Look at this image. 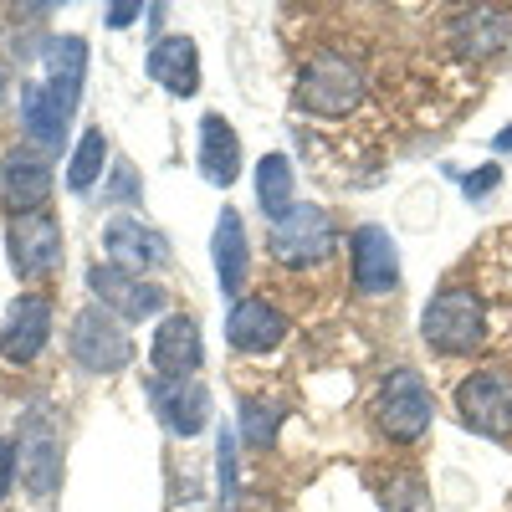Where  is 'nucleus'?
<instances>
[{
  "instance_id": "30",
  "label": "nucleus",
  "mask_w": 512,
  "mask_h": 512,
  "mask_svg": "<svg viewBox=\"0 0 512 512\" xmlns=\"http://www.w3.org/2000/svg\"><path fill=\"white\" fill-rule=\"evenodd\" d=\"M11 487H16V441L0 436V502L11 497Z\"/></svg>"
},
{
  "instance_id": "31",
  "label": "nucleus",
  "mask_w": 512,
  "mask_h": 512,
  "mask_svg": "<svg viewBox=\"0 0 512 512\" xmlns=\"http://www.w3.org/2000/svg\"><path fill=\"white\" fill-rule=\"evenodd\" d=\"M139 16H144V6H108V11H103V21H108L113 31H123V26H134Z\"/></svg>"
},
{
  "instance_id": "26",
  "label": "nucleus",
  "mask_w": 512,
  "mask_h": 512,
  "mask_svg": "<svg viewBox=\"0 0 512 512\" xmlns=\"http://www.w3.org/2000/svg\"><path fill=\"white\" fill-rule=\"evenodd\" d=\"M384 512H431V487L415 466H395L384 482Z\"/></svg>"
},
{
  "instance_id": "32",
  "label": "nucleus",
  "mask_w": 512,
  "mask_h": 512,
  "mask_svg": "<svg viewBox=\"0 0 512 512\" xmlns=\"http://www.w3.org/2000/svg\"><path fill=\"white\" fill-rule=\"evenodd\" d=\"M492 149H497V154H512V128H502V134L492 139Z\"/></svg>"
},
{
  "instance_id": "10",
  "label": "nucleus",
  "mask_w": 512,
  "mask_h": 512,
  "mask_svg": "<svg viewBox=\"0 0 512 512\" xmlns=\"http://www.w3.org/2000/svg\"><path fill=\"white\" fill-rule=\"evenodd\" d=\"M149 364H154V379H169V384H185L200 374L205 364V349H200V323L190 313H164L154 338H149Z\"/></svg>"
},
{
  "instance_id": "17",
  "label": "nucleus",
  "mask_w": 512,
  "mask_h": 512,
  "mask_svg": "<svg viewBox=\"0 0 512 512\" xmlns=\"http://www.w3.org/2000/svg\"><path fill=\"white\" fill-rule=\"evenodd\" d=\"M144 72L149 82H159L164 93H175V98H195L200 93V47L180 31V36H159L149 57H144Z\"/></svg>"
},
{
  "instance_id": "20",
  "label": "nucleus",
  "mask_w": 512,
  "mask_h": 512,
  "mask_svg": "<svg viewBox=\"0 0 512 512\" xmlns=\"http://www.w3.org/2000/svg\"><path fill=\"white\" fill-rule=\"evenodd\" d=\"M451 36H456V52L461 57H472V62L497 57L507 47V36H512V11H502V6H472V11H461L451 21Z\"/></svg>"
},
{
  "instance_id": "5",
  "label": "nucleus",
  "mask_w": 512,
  "mask_h": 512,
  "mask_svg": "<svg viewBox=\"0 0 512 512\" xmlns=\"http://www.w3.org/2000/svg\"><path fill=\"white\" fill-rule=\"evenodd\" d=\"M456 420L487 441H507L512 436V374L472 369L466 379H456Z\"/></svg>"
},
{
  "instance_id": "14",
  "label": "nucleus",
  "mask_w": 512,
  "mask_h": 512,
  "mask_svg": "<svg viewBox=\"0 0 512 512\" xmlns=\"http://www.w3.org/2000/svg\"><path fill=\"white\" fill-rule=\"evenodd\" d=\"M287 328L292 323L277 303H267V297H241V303H231V313H226V344L236 354H267L287 338Z\"/></svg>"
},
{
  "instance_id": "12",
  "label": "nucleus",
  "mask_w": 512,
  "mask_h": 512,
  "mask_svg": "<svg viewBox=\"0 0 512 512\" xmlns=\"http://www.w3.org/2000/svg\"><path fill=\"white\" fill-rule=\"evenodd\" d=\"M349 277L364 297H384L400 287V246L384 226H359L349 236Z\"/></svg>"
},
{
  "instance_id": "4",
  "label": "nucleus",
  "mask_w": 512,
  "mask_h": 512,
  "mask_svg": "<svg viewBox=\"0 0 512 512\" xmlns=\"http://www.w3.org/2000/svg\"><path fill=\"white\" fill-rule=\"evenodd\" d=\"M267 226H272V231H267V251L277 256L282 267H292V272L328 262L333 246H338L333 216H328L323 205H308V200H297L287 216H277V221H267Z\"/></svg>"
},
{
  "instance_id": "2",
  "label": "nucleus",
  "mask_w": 512,
  "mask_h": 512,
  "mask_svg": "<svg viewBox=\"0 0 512 512\" xmlns=\"http://www.w3.org/2000/svg\"><path fill=\"white\" fill-rule=\"evenodd\" d=\"M431 420H436V400H431V390H425L420 369L400 364V369H390V374L379 379L374 425H379V436H384V441L415 446L425 431H431Z\"/></svg>"
},
{
  "instance_id": "18",
  "label": "nucleus",
  "mask_w": 512,
  "mask_h": 512,
  "mask_svg": "<svg viewBox=\"0 0 512 512\" xmlns=\"http://www.w3.org/2000/svg\"><path fill=\"white\" fill-rule=\"evenodd\" d=\"M210 262H216V282L231 303H241V287L251 272V246H246V221L226 205L216 216V236H210Z\"/></svg>"
},
{
  "instance_id": "24",
  "label": "nucleus",
  "mask_w": 512,
  "mask_h": 512,
  "mask_svg": "<svg viewBox=\"0 0 512 512\" xmlns=\"http://www.w3.org/2000/svg\"><path fill=\"white\" fill-rule=\"evenodd\" d=\"M103 164H108V134H103V128H88V134L77 139L72 159H67V190L88 195L103 180Z\"/></svg>"
},
{
  "instance_id": "13",
  "label": "nucleus",
  "mask_w": 512,
  "mask_h": 512,
  "mask_svg": "<svg viewBox=\"0 0 512 512\" xmlns=\"http://www.w3.org/2000/svg\"><path fill=\"white\" fill-rule=\"evenodd\" d=\"M52 195V164L41 149H11L0 159V205L11 216H36Z\"/></svg>"
},
{
  "instance_id": "22",
  "label": "nucleus",
  "mask_w": 512,
  "mask_h": 512,
  "mask_svg": "<svg viewBox=\"0 0 512 512\" xmlns=\"http://www.w3.org/2000/svg\"><path fill=\"white\" fill-rule=\"evenodd\" d=\"M21 128H26V139L47 154V149H62L67 144V128H72V113H62L47 88L41 82H31V88H21Z\"/></svg>"
},
{
  "instance_id": "9",
  "label": "nucleus",
  "mask_w": 512,
  "mask_h": 512,
  "mask_svg": "<svg viewBox=\"0 0 512 512\" xmlns=\"http://www.w3.org/2000/svg\"><path fill=\"white\" fill-rule=\"evenodd\" d=\"M88 287L98 292L103 313H113L118 323H144V318L169 308V292L159 282L134 277V272H118V267H103V262L88 272Z\"/></svg>"
},
{
  "instance_id": "25",
  "label": "nucleus",
  "mask_w": 512,
  "mask_h": 512,
  "mask_svg": "<svg viewBox=\"0 0 512 512\" xmlns=\"http://www.w3.org/2000/svg\"><path fill=\"white\" fill-rule=\"evenodd\" d=\"M282 400H267V395H241V410H236V431L246 446H272L277 441V425H282Z\"/></svg>"
},
{
  "instance_id": "33",
  "label": "nucleus",
  "mask_w": 512,
  "mask_h": 512,
  "mask_svg": "<svg viewBox=\"0 0 512 512\" xmlns=\"http://www.w3.org/2000/svg\"><path fill=\"white\" fill-rule=\"evenodd\" d=\"M0 93H6V72H0Z\"/></svg>"
},
{
  "instance_id": "3",
  "label": "nucleus",
  "mask_w": 512,
  "mask_h": 512,
  "mask_svg": "<svg viewBox=\"0 0 512 512\" xmlns=\"http://www.w3.org/2000/svg\"><path fill=\"white\" fill-rule=\"evenodd\" d=\"M420 333L425 344L446 359H461V354H477L487 344V308L472 287H441L431 297V308L420 318Z\"/></svg>"
},
{
  "instance_id": "8",
  "label": "nucleus",
  "mask_w": 512,
  "mask_h": 512,
  "mask_svg": "<svg viewBox=\"0 0 512 512\" xmlns=\"http://www.w3.org/2000/svg\"><path fill=\"white\" fill-rule=\"evenodd\" d=\"M103 256H108V267L144 277V272H164L175 246H169V236L159 226H149L144 216H113L103 226Z\"/></svg>"
},
{
  "instance_id": "16",
  "label": "nucleus",
  "mask_w": 512,
  "mask_h": 512,
  "mask_svg": "<svg viewBox=\"0 0 512 512\" xmlns=\"http://www.w3.org/2000/svg\"><path fill=\"white\" fill-rule=\"evenodd\" d=\"M47 338H52V303L47 297H16L6 323H0V359H11V364H31L41 349H47Z\"/></svg>"
},
{
  "instance_id": "23",
  "label": "nucleus",
  "mask_w": 512,
  "mask_h": 512,
  "mask_svg": "<svg viewBox=\"0 0 512 512\" xmlns=\"http://www.w3.org/2000/svg\"><path fill=\"white\" fill-rule=\"evenodd\" d=\"M292 159L287 154H262V164H256V205L267 210V221L287 216V210L297 205V190H292Z\"/></svg>"
},
{
  "instance_id": "29",
  "label": "nucleus",
  "mask_w": 512,
  "mask_h": 512,
  "mask_svg": "<svg viewBox=\"0 0 512 512\" xmlns=\"http://www.w3.org/2000/svg\"><path fill=\"white\" fill-rule=\"evenodd\" d=\"M497 180H502V169H497V164H482L477 175H466L461 190H466V200H487V195L497 190Z\"/></svg>"
},
{
  "instance_id": "1",
  "label": "nucleus",
  "mask_w": 512,
  "mask_h": 512,
  "mask_svg": "<svg viewBox=\"0 0 512 512\" xmlns=\"http://www.w3.org/2000/svg\"><path fill=\"white\" fill-rule=\"evenodd\" d=\"M292 103L318 118H344L364 103V67L344 52H313L303 72H297Z\"/></svg>"
},
{
  "instance_id": "27",
  "label": "nucleus",
  "mask_w": 512,
  "mask_h": 512,
  "mask_svg": "<svg viewBox=\"0 0 512 512\" xmlns=\"http://www.w3.org/2000/svg\"><path fill=\"white\" fill-rule=\"evenodd\" d=\"M216 466H221V502H236V431H221Z\"/></svg>"
},
{
  "instance_id": "19",
  "label": "nucleus",
  "mask_w": 512,
  "mask_h": 512,
  "mask_svg": "<svg viewBox=\"0 0 512 512\" xmlns=\"http://www.w3.org/2000/svg\"><path fill=\"white\" fill-rule=\"evenodd\" d=\"M200 175L205 185H216V190H231L236 175H241V134H236V123H226L221 113H205L200 118Z\"/></svg>"
},
{
  "instance_id": "11",
  "label": "nucleus",
  "mask_w": 512,
  "mask_h": 512,
  "mask_svg": "<svg viewBox=\"0 0 512 512\" xmlns=\"http://www.w3.org/2000/svg\"><path fill=\"white\" fill-rule=\"evenodd\" d=\"M6 251H11V267L16 277H47L62 267V226L47 216V210H36V216H11V231H6Z\"/></svg>"
},
{
  "instance_id": "28",
  "label": "nucleus",
  "mask_w": 512,
  "mask_h": 512,
  "mask_svg": "<svg viewBox=\"0 0 512 512\" xmlns=\"http://www.w3.org/2000/svg\"><path fill=\"white\" fill-rule=\"evenodd\" d=\"M108 200L113 205H128V200H139V180H134V164H113V185H108Z\"/></svg>"
},
{
  "instance_id": "15",
  "label": "nucleus",
  "mask_w": 512,
  "mask_h": 512,
  "mask_svg": "<svg viewBox=\"0 0 512 512\" xmlns=\"http://www.w3.org/2000/svg\"><path fill=\"white\" fill-rule=\"evenodd\" d=\"M149 405H154V415L164 420V431L180 436V441L200 436L205 425H210V390H205L200 379H185V384L154 379V384H149Z\"/></svg>"
},
{
  "instance_id": "7",
  "label": "nucleus",
  "mask_w": 512,
  "mask_h": 512,
  "mask_svg": "<svg viewBox=\"0 0 512 512\" xmlns=\"http://www.w3.org/2000/svg\"><path fill=\"white\" fill-rule=\"evenodd\" d=\"M16 477L21 487L47 502L57 487H62V441H57V425H52V410L36 405L26 420H21V441H16Z\"/></svg>"
},
{
  "instance_id": "6",
  "label": "nucleus",
  "mask_w": 512,
  "mask_h": 512,
  "mask_svg": "<svg viewBox=\"0 0 512 512\" xmlns=\"http://www.w3.org/2000/svg\"><path fill=\"white\" fill-rule=\"evenodd\" d=\"M67 354L88 374H118V369L134 364V338H128V328L113 313L82 308L67 328Z\"/></svg>"
},
{
  "instance_id": "21",
  "label": "nucleus",
  "mask_w": 512,
  "mask_h": 512,
  "mask_svg": "<svg viewBox=\"0 0 512 512\" xmlns=\"http://www.w3.org/2000/svg\"><path fill=\"white\" fill-rule=\"evenodd\" d=\"M82 77H88V41H82V36H57L52 47H47V82H41V88H47V98L62 113L77 108Z\"/></svg>"
}]
</instances>
